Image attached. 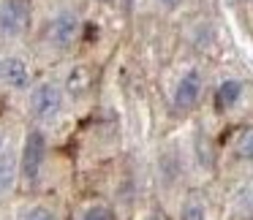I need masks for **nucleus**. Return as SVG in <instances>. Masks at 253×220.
Segmentation results:
<instances>
[{
    "label": "nucleus",
    "mask_w": 253,
    "mask_h": 220,
    "mask_svg": "<svg viewBox=\"0 0 253 220\" xmlns=\"http://www.w3.org/2000/svg\"><path fill=\"white\" fill-rule=\"evenodd\" d=\"M44 158H46V136L41 131H28L22 144V155H19V174L28 185L39 182Z\"/></svg>",
    "instance_id": "f257e3e1"
},
{
    "label": "nucleus",
    "mask_w": 253,
    "mask_h": 220,
    "mask_svg": "<svg viewBox=\"0 0 253 220\" xmlns=\"http://www.w3.org/2000/svg\"><path fill=\"white\" fill-rule=\"evenodd\" d=\"M79 30H82V19L74 11H57L46 25V44L52 49H68L77 44Z\"/></svg>",
    "instance_id": "f03ea898"
},
{
    "label": "nucleus",
    "mask_w": 253,
    "mask_h": 220,
    "mask_svg": "<svg viewBox=\"0 0 253 220\" xmlns=\"http://www.w3.org/2000/svg\"><path fill=\"white\" fill-rule=\"evenodd\" d=\"M63 109V87L55 82H41L33 87L30 93V111H33L36 120L49 122L60 114Z\"/></svg>",
    "instance_id": "7ed1b4c3"
},
{
    "label": "nucleus",
    "mask_w": 253,
    "mask_h": 220,
    "mask_svg": "<svg viewBox=\"0 0 253 220\" xmlns=\"http://www.w3.org/2000/svg\"><path fill=\"white\" fill-rule=\"evenodd\" d=\"M30 25L28 0H0V36L19 38Z\"/></svg>",
    "instance_id": "20e7f679"
},
{
    "label": "nucleus",
    "mask_w": 253,
    "mask_h": 220,
    "mask_svg": "<svg viewBox=\"0 0 253 220\" xmlns=\"http://www.w3.org/2000/svg\"><path fill=\"white\" fill-rule=\"evenodd\" d=\"M202 95H204V76L199 68H191V71L182 73L174 87V109L191 111L202 101Z\"/></svg>",
    "instance_id": "39448f33"
},
{
    "label": "nucleus",
    "mask_w": 253,
    "mask_h": 220,
    "mask_svg": "<svg viewBox=\"0 0 253 220\" xmlns=\"http://www.w3.org/2000/svg\"><path fill=\"white\" fill-rule=\"evenodd\" d=\"M3 84L8 90H28L30 87V66L28 60L11 55L3 60Z\"/></svg>",
    "instance_id": "423d86ee"
},
{
    "label": "nucleus",
    "mask_w": 253,
    "mask_h": 220,
    "mask_svg": "<svg viewBox=\"0 0 253 220\" xmlns=\"http://www.w3.org/2000/svg\"><path fill=\"white\" fill-rule=\"evenodd\" d=\"M242 82L240 79H223V82L215 87V109L218 111H229L240 104L242 98Z\"/></svg>",
    "instance_id": "0eeeda50"
},
{
    "label": "nucleus",
    "mask_w": 253,
    "mask_h": 220,
    "mask_svg": "<svg viewBox=\"0 0 253 220\" xmlns=\"http://www.w3.org/2000/svg\"><path fill=\"white\" fill-rule=\"evenodd\" d=\"M90 87V71L87 66H74L71 73H68L66 79V93L71 95V98H79V95H84Z\"/></svg>",
    "instance_id": "6e6552de"
},
{
    "label": "nucleus",
    "mask_w": 253,
    "mask_h": 220,
    "mask_svg": "<svg viewBox=\"0 0 253 220\" xmlns=\"http://www.w3.org/2000/svg\"><path fill=\"white\" fill-rule=\"evenodd\" d=\"M19 163L11 152H0V193H8L14 187V180H17Z\"/></svg>",
    "instance_id": "1a4fd4ad"
},
{
    "label": "nucleus",
    "mask_w": 253,
    "mask_h": 220,
    "mask_svg": "<svg viewBox=\"0 0 253 220\" xmlns=\"http://www.w3.org/2000/svg\"><path fill=\"white\" fill-rule=\"evenodd\" d=\"M234 155L242 163H253V125H248L240 131V136H237V142H234Z\"/></svg>",
    "instance_id": "9d476101"
},
{
    "label": "nucleus",
    "mask_w": 253,
    "mask_h": 220,
    "mask_svg": "<svg viewBox=\"0 0 253 220\" xmlns=\"http://www.w3.org/2000/svg\"><path fill=\"white\" fill-rule=\"evenodd\" d=\"M180 220H207V209H204L202 201L196 198H188L180 209Z\"/></svg>",
    "instance_id": "9b49d317"
},
{
    "label": "nucleus",
    "mask_w": 253,
    "mask_h": 220,
    "mask_svg": "<svg viewBox=\"0 0 253 220\" xmlns=\"http://www.w3.org/2000/svg\"><path fill=\"white\" fill-rule=\"evenodd\" d=\"M22 220H57V215H55V209L44 207V204H36V207L25 209Z\"/></svg>",
    "instance_id": "f8f14e48"
},
{
    "label": "nucleus",
    "mask_w": 253,
    "mask_h": 220,
    "mask_svg": "<svg viewBox=\"0 0 253 220\" xmlns=\"http://www.w3.org/2000/svg\"><path fill=\"white\" fill-rule=\"evenodd\" d=\"M79 220H112V209L104 207V204H93V207L84 209Z\"/></svg>",
    "instance_id": "ddd939ff"
},
{
    "label": "nucleus",
    "mask_w": 253,
    "mask_h": 220,
    "mask_svg": "<svg viewBox=\"0 0 253 220\" xmlns=\"http://www.w3.org/2000/svg\"><path fill=\"white\" fill-rule=\"evenodd\" d=\"M158 3H161V6H166V8H177L182 0H158Z\"/></svg>",
    "instance_id": "4468645a"
},
{
    "label": "nucleus",
    "mask_w": 253,
    "mask_h": 220,
    "mask_svg": "<svg viewBox=\"0 0 253 220\" xmlns=\"http://www.w3.org/2000/svg\"><path fill=\"white\" fill-rule=\"evenodd\" d=\"M144 220H161V218H158V215H150V218H144Z\"/></svg>",
    "instance_id": "2eb2a0df"
},
{
    "label": "nucleus",
    "mask_w": 253,
    "mask_h": 220,
    "mask_svg": "<svg viewBox=\"0 0 253 220\" xmlns=\"http://www.w3.org/2000/svg\"><path fill=\"white\" fill-rule=\"evenodd\" d=\"M0 82H3V60H0Z\"/></svg>",
    "instance_id": "dca6fc26"
},
{
    "label": "nucleus",
    "mask_w": 253,
    "mask_h": 220,
    "mask_svg": "<svg viewBox=\"0 0 253 220\" xmlns=\"http://www.w3.org/2000/svg\"><path fill=\"white\" fill-rule=\"evenodd\" d=\"M0 152H3V133H0Z\"/></svg>",
    "instance_id": "f3484780"
},
{
    "label": "nucleus",
    "mask_w": 253,
    "mask_h": 220,
    "mask_svg": "<svg viewBox=\"0 0 253 220\" xmlns=\"http://www.w3.org/2000/svg\"><path fill=\"white\" fill-rule=\"evenodd\" d=\"M104 3H109V0H104Z\"/></svg>",
    "instance_id": "a211bd4d"
}]
</instances>
